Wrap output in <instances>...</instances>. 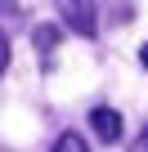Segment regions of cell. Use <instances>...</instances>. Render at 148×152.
<instances>
[{"mask_svg":"<svg viewBox=\"0 0 148 152\" xmlns=\"http://www.w3.org/2000/svg\"><path fill=\"white\" fill-rule=\"evenodd\" d=\"M54 9H58V18H63V27H67V31H77V36H85V40L99 31L94 0H54Z\"/></svg>","mask_w":148,"mask_h":152,"instance_id":"obj_1","label":"cell"},{"mask_svg":"<svg viewBox=\"0 0 148 152\" xmlns=\"http://www.w3.org/2000/svg\"><path fill=\"white\" fill-rule=\"evenodd\" d=\"M5 67H9V36L0 31V76H5Z\"/></svg>","mask_w":148,"mask_h":152,"instance_id":"obj_5","label":"cell"},{"mask_svg":"<svg viewBox=\"0 0 148 152\" xmlns=\"http://www.w3.org/2000/svg\"><path fill=\"white\" fill-rule=\"evenodd\" d=\"M139 63H144V67H148V45H139Z\"/></svg>","mask_w":148,"mask_h":152,"instance_id":"obj_8","label":"cell"},{"mask_svg":"<svg viewBox=\"0 0 148 152\" xmlns=\"http://www.w3.org/2000/svg\"><path fill=\"white\" fill-rule=\"evenodd\" d=\"M0 9H5V14H14V9H18V0H0Z\"/></svg>","mask_w":148,"mask_h":152,"instance_id":"obj_7","label":"cell"},{"mask_svg":"<svg viewBox=\"0 0 148 152\" xmlns=\"http://www.w3.org/2000/svg\"><path fill=\"white\" fill-rule=\"evenodd\" d=\"M58 36H63V31H58L54 23H40V27L32 31V40H36V49H40V54H54V49H58Z\"/></svg>","mask_w":148,"mask_h":152,"instance_id":"obj_3","label":"cell"},{"mask_svg":"<svg viewBox=\"0 0 148 152\" xmlns=\"http://www.w3.org/2000/svg\"><path fill=\"white\" fill-rule=\"evenodd\" d=\"M90 130H94L103 143H117L126 125H121V112H117V107H94V112H90Z\"/></svg>","mask_w":148,"mask_h":152,"instance_id":"obj_2","label":"cell"},{"mask_svg":"<svg viewBox=\"0 0 148 152\" xmlns=\"http://www.w3.org/2000/svg\"><path fill=\"white\" fill-rule=\"evenodd\" d=\"M54 152H90V143H85V139H81L77 130H67V134H58Z\"/></svg>","mask_w":148,"mask_h":152,"instance_id":"obj_4","label":"cell"},{"mask_svg":"<svg viewBox=\"0 0 148 152\" xmlns=\"http://www.w3.org/2000/svg\"><path fill=\"white\" fill-rule=\"evenodd\" d=\"M135 152H148V130L139 134V143H135Z\"/></svg>","mask_w":148,"mask_h":152,"instance_id":"obj_6","label":"cell"}]
</instances>
